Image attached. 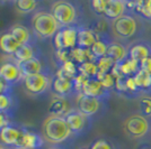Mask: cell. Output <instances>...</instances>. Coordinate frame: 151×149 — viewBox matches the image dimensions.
<instances>
[{
    "instance_id": "cell-1",
    "label": "cell",
    "mask_w": 151,
    "mask_h": 149,
    "mask_svg": "<svg viewBox=\"0 0 151 149\" xmlns=\"http://www.w3.org/2000/svg\"><path fill=\"white\" fill-rule=\"evenodd\" d=\"M41 135L44 138L45 143H50L51 146L64 145L73 138L65 118L55 116H49L43 121Z\"/></svg>"
},
{
    "instance_id": "cell-2",
    "label": "cell",
    "mask_w": 151,
    "mask_h": 149,
    "mask_svg": "<svg viewBox=\"0 0 151 149\" xmlns=\"http://www.w3.org/2000/svg\"><path fill=\"white\" fill-rule=\"evenodd\" d=\"M142 27V18L135 13L127 10L123 16L111 23V31L116 40L125 42L137 36Z\"/></svg>"
},
{
    "instance_id": "cell-3",
    "label": "cell",
    "mask_w": 151,
    "mask_h": 149,
    "mask_svg": "<svg viewBox=\"0 0 151 149\" xmlns=\"http://www.w3.org/2000/svg\"><path fill=\"white\" fill-rule=\"evenodd\" d=\"M49 11L61 27L82 25L80 21V9L75 2L67 0L55 1L51 5Z\"/></svg>"
},
{
    "instance_id": "cell-4",
    "label": "cell",
    "mask_w": 151,
    "mask_h": 149,
    "mask_svg": "<svg viewBox=\"0 0 151 149\" xmlns=\"http://www.w3.org/2000/svg\"><path fill=\"white\" fill-rule=\"evenodd\" d=\"M31 26L35 37L40 39H53L58 31L61 29V26L52 13L45 10L38 11L32 17Z\"/></svg>"
},
{
    "instance_id": "cell-5",
    "label": "cell",
    "mask_w": 151,
    "mask_h": 149,
    "mask_svg": "<svg viewBox=\"0 0 151 149\" xmlns=\"http://www.w3.org/2000/svg\"><path fill=\"white\" fill-rule=\"evenodd\" d=\"M123 129L126 136L134 140H145L151 138V119L141 113H133L125 119Z\"/></svg>"
},
{
    "instance_id": "cell-6",
    "label": "cell",
    "mask_w": 151,
    "mask_h": 149,
    "mask_svg": "<svg viewBox=\"0 0 151 149\" xmlns=\"http://www.w3.org/2000/svg\"><path fill=\"white\" fill-rule=\"evenodd\" d=\"M53 77H54V74L50 73V71L45 70L38 74L25 77L22 82V84H23L25 92L29 96L40 98L51 91Z\"/></svg>"
},
{
    "instance_id": "cell-7",
    "label": "cell",
    "mask_w": 151,
    "mask_h": 149,
    "mask_svg": "<svg viewBox=\"0 0 151 149\" xmlns=\"http://www.w3.org/2000/svg\"><path fill=\"white\" fill-rule=\"evenodd\" d=\"M107 108V100L97 99L85 94L78 95L76 99V109L94 121L101 118L106 113Z\"/></svg>"
},
{
    "instance_id": "cell-8",
    "label": "cell",
    "mask_w": 151,
    "mask_h": 149,
    "mask_svg": "<svg viewBox=\"0 0 151 149\" xmlns=\"http://www.w3.org/2000/svg\"><path fill=\"white\" fill-rule=\"evenodd\" d=\"M26 127L12 122L0 131V143L8 149L23 148Z\"/></svg>"
},
{
    "instance_id": "cell-9",
    "label": "cell",
    "mask_w": 151,
    "mask_h": 149,
    "mask_svg": "<svg viewBox=\"0 0 151 149\" xmlns=\"http://www.w3.org/2000/svg\"><path fill=\"white\" fill-rule=\"evenodd\" d=\"M65 120L68 122L70 130L72 132L73 138H79V137L85 136L89 130L91 129L94 120L89 117L85 116L83 113L78 111L77 109H73L65 116Z\"/></svg>"
},
{
    "instance_id": "cell-10",
    "label": "cell",
    "mask_w": 151,
    "mask_h": 149,
    "mask_svg": "<svg viewBox=\"0 0 151 149\" xmlns=\"http://www.w3.org/2000/svg\"><path fill=\"white\" fill-rule=\"evenodd\" d=\"M78 27L79 26H69L61 27L57 35L53 37V45L55 50H73L77 47L78 40Z\"/></svg>"
},
{
    "instance_id": "cell-11",
    "label": "cell",
    "mask_w": 151,
    "mask_h": 149,
    "mask_svg": "<svg viewBox=\"0 0 151 149\" xmlns=\"http://www.w3.org/2000/svg\"><path fill=\"white\" fill-rule=\"evenodd\" d=\"M0 77L12 87L18 83H22L24 80L18 63H16L14 60L7 61L0 65Z\"/></svg>"
},
{
    "instance_id": "cell-12",
    "label": "cell",
    "mask_w": 151,
    "mask_h": 149,
    "mask_svg": "<svg viewBox=\"0 0 151 149\" xmlns=\"http://www.w3.org/2000/svg\"><path fill=\"white\" fill-rule=\"evenodd\" d=\"M51 92L54 94V96H60V98L76 99L78 96L77 93H76L73 80L59 79L55 75H54L53 81H52Z\"/></svg>"
},
{
    "instance_id": "cell-13",
    "label": "cell",
    "mask_w": 151,
    "mask_h": 149,
    "mask_svg": "<svg viewBox=\"0 0 151 149\" xmlns=\"http://www.w3.org/2000/svg\"><path fill=\"white\" fill-rule=\"evenodd\" d=\"M76 99H77V98H76ZM73 109H76V101L73 102L72 99H68V98L54 96V98L50 101L49 114H50V116H55V117H63V118H65V116H67L71 110H73Z\"/></svg>"
},
{
    "instance_id": "cell-14",
    "label": "cell",
    "mask_w": 151,
    "mask_h": 149,
    "mask_svg": "<svg viewBox=\"0 0 151 149\" xmlns=\"http://www.w3.org/2000/svg\"><path fill=\"white\" fill-rule=\"evenodd\" d=\"M151 57V43L148 40H137L129 45V58L141 63Z\"/></svg>"
},
{
    "instance_id": "cell-15",
    "label": "cell",
    "mask_w": 151,
    "mask_h": 149,
    "mask_svg": "<svg viewBox=\"0 0 151 149\" xmlns=\"http://www.w3.org/2000/svg\"><path fill=\"white\" fill-rule=\"evenodd\" d=\"M98 39L97 33L89 26L80 25L78 27V40L77 47H80L83 50H90Z\"/></svg>"
},
{
    "instance_id": "cell-16",
    "label": "cell",
    "mask_w": 151,
    "mask_h": 149,
    "mask_svg": "<svg viewBox=\"0 0 151 149\" xmlns=\"http://www.w3.org/2000/svg\"><path fill=\"white\" fill-rule=\"evenodd\" d=\"M127 11L126 1L124 0H106V8L104 18L108 21H114Z\"/></svg>"
},
{
    "instance_id": "cell-17",
    "label": "cell",
    "mask_w": 151,
    "mask_h": 149,
    "mask_svg": "<svg viewBox=\"0 0 151 149\" xmlns=\"http://www.w3.org/2000/svg\"><path fill=\"white\" fill-rule=\"evenodd\" d=\"M111 93L112 92H109L108 90H106L103 87V84L97 79H89L86 87H83V91H82V94H85V95L101 100H108V98L111 96Z\"/></svg>"
},
{
    "instance_id": "cell-18",
    "label": "cell",
    "mask_w": 151,
    "mask_h": 149,
    "mask_svg": "<svg viewBox=\"0 0 151 149\" xmlns=\"http://www.w3.org/2000/svg\"><path fill=\"white\" fill-rule=\"evenodd\" d=\"M9 33L13 34V36L18 40L20 45H34L35 43L36 37H35L33 31L22 24H14L10 27Z\"/></svg>"
},
{
    "instance_id": "cell-19",
    "label": "cell",
    "mask_w": 151,
    "mask_h": 149,
    "mask_svg": "<svg viewBox=\"0 0 151 149\" xmlns=\"http://www.w3.org/2000/svg\"><path fill=\"white\" fill-rule=\"evenodd\" d=\"M106 56L111 57L116 64L123 62L129 58V46H126V44L123 42L113 39L108 46Z\"/></svg>"
},
{
    "instance_id": "cell-20",
    "label": "cell",
    "mask_w": 151,
    "mask_h": 149,
    "mask_svg": "<svg viewBox=\"0 0 151 149\" xmlns=\"http://www.w3.org/2000/svg\"><path fill=\"white\" fill-rule=\"evenodd\" d=\"M17 109H18V100L14 91L0 94V112L14 119Z\"/></svg>"
},
{
    "instance_id": "cell-21",
    "label": "cell",
    "mask_w": 151,
    "mask_h": 149,
    "mask_svg": "<svg viewBox=\"0 0 151 149\" xmlns=\"http://www.w3.org/2000/svg\"><path fill=\"white\" fill-rule=\"evenodd\" d=\"M20 44L18 40L13 36L12 33L6 31L0 34V52L5 55L13 56L15 52L18 50Z\"/></svg>"
},
{
    "instance_id": "cell-22",
    "label": "cell",
    "mask_w": 151,
    "mask_h": 149,
    "mask_svg": "<svg viewBox=\"0 0 151 149\" xmlns=\"http://www.w3.org/2000/svg\"><path fill=\"white\" fill-rule=\"evenodd\" d=\"M45 140L42 135L34 130L26 128L25 136L23 140V148L24 149H43L45 146Z\"/></svg>"
},
{
    "instance_id": "cell-23",
    "label": "cell",
    "mask_w": 151,
    "mask_h": 149,
    "mask_svg": "<svg viewBox=\"0 0 151 149\" xmlns=\"http://www.w3.org/2000/svg\"><path fill=\"white\" fill-rule=\"evenodd\" d=\"M113 39L114 38H112V36H109V35H98L97 42L90 48V52H91L96 62L107 55L108 46Z\"/></svg>"
},
{
    "instance_id": "cell-24",
    "label": "cell",
    "mask_w": 151,
    "mask_h": 149,
    "mask_svg": "<svg viewBox=\"0 0 151 149\" xmlns=\"http://www.w3.org/2000/svg\"><path fill=\"white\" fill-rule=\"evenodd\" d=\"M18 65H19L20 71H22V74H23V77H24V79L27 77V76H31V75L38 74V73L43 72L45 70H47V68H45L44 66H43V63H42L41 58H40L38 56L37 57L32 58L29 61L18 63Z\"/></svg>"
},
{
    "instance_id": "cell-25",
    "label": "cell",
    "mask_w": 151,
    "mask_h": 149,
    "mask_svg": "<svg viewBox=\"0 0 151 149\" xmlns=\"http://www.w3.org/2000/svg\"><path fill=\"white\" fill-rule=\"evenodd\" d=\"M135 84L138 87L141 95H150L151 94V75L145 73V71L140 70L137 74L133 76Z\"/></svg>"
},
{
    "instance_id": "cell-26",
    "label": "cell",
    "mask_w": 151,
    "mask_h": 149,
    "mask_svg": "<svg viewBox=\"0 0 151 149\" xmlns=\"http://www.w3.org/2000/svg\"><path fill=\"white\" fill-rule=\"evenodd\" d=\"M34 57H37L34 45H20L13 55V60L16 63H23L29 61Z\"/></svg>"
},
{
    "instance_id": "cell-27",
    "label": "cell",
    "mask_w": 151,
    "mask_h": 149,
    "mask_svg": "<svg viewBox=\"0 0 151 149\" xmlns=\"http://www.w3.org/2000/svg\"><path fill=\"white\" fill-rule=\"evenodd\" d=\"M71 60L78 65L86 62H96L90 50H83L80 47H76L71 50Z\"/></svg>"
},
{
    "instance_id": "cell-28",
    "label": "cell",
    "mask_w": 151,
    "mask_h": 149,
    "mask_svg": "<svg viewBox=\"0 0 151 149\" xmlns=\"http://www.w3.org/2000/svg\"><path fill=\"white\" fill-rule=\"evenodd\" d=\"M13 6L19 13L26 15V13L35 11L40 6V2L35 0H17V1H14Z\"/></svg>"
},
{
    "instance_id": "cell-29",
    "label": "cell",
    "mask_w": 151,
    "mask_h": 149,
    "mask_svg": "<svg viewBox=\"0 0 151 149\" xmlns=\"http://www.w3.org/2000/svg\"><path fill=\"white\" fill-rule=\"evenodd\" d=\"M79 68V73L85 75L88 79H97L98 75V67L96 62H86L83 64L78 65Z\"/></svg>"
},
{
    "instance_id": "cell-30",
    "label": "cell",
    "mask_w": 151,
    "mask_h": 149,
    "mask_svg": "<svg viewBox=\"0 0 151 149\" xmlns=\"http://www.w3.org/2000/svg\"><path fill=\"white\" fill-rule=\"evenodd\" d=\"M97 67H98V74H105V73H111L113 67L115 66L116 63L108 56H105L101 60H98L97 62Z\"/></svg>"
},
{
    "instance_id": "cell-31",
    "label": "cell",
    "mask_w": 151,
    "mask_h": 149,
    "mask_svg": "<svg viewBox=\"0 0 151 149\" xmlns=\"http://www.w3.org/2000/svg\"><path fill=\"white\" fill-rule=\"evenodd\" d=\"M97 80H99L103 87L109 92H112L115 90V85H116V77L114 76L112 73H105V74H98L97 75Z\"/></svg>"
},
{
    "instance_id": "cell-32",
    "label": "cell",
    "mask_w": 151,
    "mask_h": 149,
    "mask_svg": "<svg viewBox=\"0 0 151 149\" xmlns=\"http://www.w3.org/2000/svg\"><path fill=\"white\" fill-rule=\"evenodd\" d=\"M54 61L57 64V68L63 65L71 60V50H54Z\"/></svg>"
},
{
    "instance_id": "cell-33",
    "label": "cell",
    "mask_w": 151,
    "mask_h": 149,
    "mask_svg": "<svg viewBox=\"0 0 151 149\" xmlns=\"http://www.w3.org/2000/svg\"><path fill=\"white\" fill-rule=\"evenodd\" d=\"M139 113H141L142 116H145L147 118L151 119V96L150 95H145L143 98H141L139 101Z\"/></svg>"
},
{
    "instance_id": "cell-34",
    "label": "cell",
    "mask_w": 151,
    "mask_h": 149,
    "mask_svg": "<svg viewBox=\"0 0 151 149\" xmlns=\"http://www.w3.org/2000/svg\"><path fill=\"white\" fill-rule=\"evenodd\" d=\"M90 149H117L116 146L113 143H111L109 140L101 138V139H97L95 140L94 143L89 146Z\"/></svg>"
},
{
    "instance_id": "cell-35",
    "label": "cell",
    "mask_w": 151,
    "mask_h": 149,
    "mask_svg": "<svg viewBox=\"0 0 151 149\" xmlns=\"http://www.w3.org/2000/svg\"><path fill=\"white\" fill-rule=\"evenodd\" d=\"M90 7L97 16L104 17L105 8H106V0H93L90 1Z\"/></svg>"
},
{
    "instance_id": "cell-36",
    "label": "cell",
    "mask_w": 151,
    "mask_h": 149,
    "mask_svg": "<svg viewBox=\"0 0 151 149\" xmlns=\"http://www.w3.org/2000/svg\"><path fill=\"white\" fill-rule=\"evenodd\" d=\"M12 122H13V119L10 117H8L5 113L0 112V131L2 130L5 127H7L8 124L12 123Z\"/></svg>"
},
{
    "instance_id": "cell-37",
    "label": "cell",
    "mask_w": 151,
    "mask_h": 149,
    "mask_svg": "<svg viewBox=\"0 0 151 149\" xmlns=\"http://www.w3.org/2000/svg\"><path fill=\"white\" fill-rule=\"evenodd\" d=\"M140 70H142L145 73L151 75V57H148L140 63Z\"/></svg>"
},
{
    "instance_id": "cell-38",
    "label": "cell",
    "mask_w": 151,
    "mask_h": 149,
    "mask_svg": "<svg viewBox=\"0 0 151 149\" xmlns=\"http://www.w3.org/2000/svg\"><path fill=\"white\" fill-rule=\"evenodd\" d=\"M10 91H13V87H9L6 82L0 77V94L7 93V92H10Z\"/></svg>"
},
{
    "instance_id": "cell-39",
    "label": "cell",
    "mask_w": 151,
    "mask_h": 149,
    "mask_svg": "<svg viewBox=\"0 0 151 149\" xmlns=\"http://www.w3.org/2000/svg\"><path fill=\"white\" fill-rule=\"evenodd\" d=\"M46 149H69V148L67 146H64V145H54V146L47 147Z\"/></svg>"
},
{
    "instance_id": "cell-40",
    "label": "cell",
    "mask_w": 151,
    "mask_h": 149,
    "mask_svg": "<svg viewBox=\"0 0 151 149\" xmlns=\"http://www.w3.org/2000/svg\"><path fill=\"white\" fill-rule=\"evenodd\" d=\"M137 149H151V145L150 143H142L139 145Z\"/></svg>"
},
{
    "instance_id": "cell-41",
    "label": "cell",
    "mask_w": 151,
    "mask_h": 149,
    "mask_svg": "<svg viewBox=\"0 0 151 149\" xmlns=\"http://www.w3.org/2000/svg\"><path fill=\"white\" fill-rule=\"evenodd\" d=\"M0 149H8V148L5 147V146H2V145H0Z\"/></svg>"
},
{
    "instance_id": "cell-42",
    "label": "cell",
    "mask_w": 151,
    "mask_h": 149,
    "mask_svg": "<svg viewBox=\"0 0 151 149\" xmlns=\"http://www.w3.org/2000/svg\"><path fill=\"white\" fill-rule=\"evenodd\" d=\"M81 149H90L89 147H85V148H81Z\"/></svg>"
},
{
    "instance_id": "cell-43",
    "label": "cell",
    "mask_w": 151,
    "mask_h": 149,
    "mask_svg": "<svg viewBox=\"0 0 151 149\" xmlns=\"http://www.w3.org/2000/svg\"><path fill=\"white\" fill-rule=\"evenodd\" d=\"M19 149H24V148H19Z\"/></svg>"
}]
</instances>
